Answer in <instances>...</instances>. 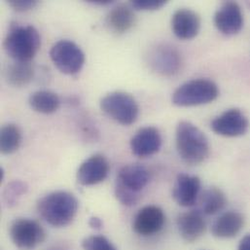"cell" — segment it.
Listing matches in <instances>:
<instances>
[{"label":"cell","instance_id":"20","mask_svg":"<svg viewBox=\"0 0 250 250\" xmlns=\"http://www.w3.org/2000/svg\"><path fill=\"white\" fill-rule=\"evenodd\" d=\"M34 77V67L30 62H15L5 71L7 82L17 88L28 85Z\"/></svg>","mask_w":250,"mask_h":250},{"label":"cell","instance_id":"19","mask_svg":"<svg viewBox=\"0 0 250 250\" xmlns=\"http://www.w3.org/2000/svg\"><path fill=\"white\" fill-rule=\"evenodd\" d=\"M135 23V15L127 5L114 7L106 17V24L115 33L121 34L128 31Z\"/></svg>","mask_w":250,"mask_h":250},{"label":"cell","instance_id":"10","mask_svg":"<svg viewBox=\"0 0 250 250\" xmlns=\"http://www.w3.org/2000/svg\"><path fill=\"white\" fill-rule=\"evenodd\" d=\"M217 29L225 35H235L244 26V14L240 5L235 1H226L218 8L214 16Z\"/></svg>","mask_w":250,"mask_h":250},{"label":"cell","instance_id":"8","mask_svg":"<svg viewBox=\"0 0 250 250\" xmlns=\"http://www.w3.org/2000/svg\"><path fill=\"white\" fill-rule=\"evenodd\" d=\"M149 65L158 74L173 76L181 69V55L173 46L160 44L150 52Z\"/></svg>","mask_w":250,"mask_h":250},{"label":"cell","instance_id":"5","mask_svg":"<svg viewBox=\"0 0 250 250\" xmlns=\"http://www.w3.org/2000/svg\"><path fill=\"white\" fill-rule=\"evenodd\" d=\"M100 106L104 113L121 125H131L138 118V104L135 99L125 92L107 94L102 99Z\"/></svg>","mask_w":250,"mask_h":250},{"label":"cell","instance_id":"24","mask_svg":"<svg viewBox=\"0 0 250 250\" xmlns=\"http://www.w3.org/2000/svg\"><path fill=\"white\" fill-rule=\"evenodd\" d=\"M84 250H117L112 243L104 236H91L82 242Z\"/></svg>","mask_w":250,"mask_h":250},{"label":"cell","instance_id":"17","mask_svg":"<svg viewBox=\"0 0 250 250\" xmlns=\"http://www.w3.org/2000/svg\"><path fill=\"white\" fill-rule=\"evenodd\" d=\"M177 228L180 236L189 243L200 239L206 232L207 223L203 212L191 210L182 213L177 218Z\"/></svg>","mask_w":250,"mask_h":250},{"label":"cell","instance_id":"16","mask_svg":"<svg viewBox=\"0 0 250 250\" xmlns=\"http://www.w3.org/2000/svg\"><path fill=\"white\" fill-rule=\"evenodd\" d=\"M150 179L148 169L140 164H130L124 166L118 172L116 185L139 194L146 187Z\"/></svg>","mask_w":250,"mask_h":250},{"label":"cell","instance_id":"12","mask_svg":"<svg viewBox=\"0 0 250 250\" xmlns=\"http://www.w3.org/2000/svg\"><path fill=\"white\" fill-rule=\"evenodd\" d=\"M108 172L107 159L102 154H96L81 164L77 171V180L81 185L93 186L104 181Z\"/></svg>","mask_w":250,"mask_h":250},{"label":"cell","instance_id":"28","mask_svg":"<svg viewBox=\"0 0 250 250\" xmlns=\"http://www.w3.org/2000/svg\"><path fill=\"white\" fill-rule=\"evenodd\" d=\"M8 4L17 12H26L37 5L35 0H9Z\"/></svg>","mask_w":250,"mask_h":250},{"label":"cell","instance_id":"4","mask_svg":"<svg viewBox=\"0 0 250 250\" xmlns=\"http://www.w3.org/2000/svg\"><path fill=\"white\" fill-rule=\"evenodd\" d=\"M219 96L217 85L208 79H194L175 90L171 101L180 107L198 106L215 101Z\"/></svg>","mask_w":250,"mask_h":250},{"label":"cell","instance_id":"31","mask_svg":"<svg viewBox=\"0 0 250 250\" xmlns=\"http://www.w3.org/2000/svg\"><path fill=\"white\" fill-rule=\"evenodd\" d=\"M91 3L96 5H108L111 4L113 1L111 0H89Z\"/></svg>","mask_w":250,"mask_h":250},{"label":"cell","instance_id":"25","mask_svg":"<svg viewBox=\"0 0 250 250\" xmlns=\"http://www.w3.org/2000/svg\"><path fill=\"white\" fill-rule=\"evenodd\" d=\"M27 190V187L25 183L21 181H13L11 182L5 193H4V199L8 206L15 205L20 197H21L23 194H25Z\"/></svg>","mask_w":250,"mask_h":250},{"label":"cell","instance_id":"26","mask_svg":"<svg viewBox=\"0 0 250 250\" xmlns=\"http://www.w3.org/2000/svg\"><path fill=\"white\" fill-rule=\"evenodd\" d=\"M115 196L122 205L126 207H132L139 201V194L125 190L118 185L115 186Z\"/></svg>","mask_w":250,"mask_h":250},{"label":"cell","instance_id":"27","mask_svg":"<svg viewBox=\"0 0 250 250\" xmlns=\"http://www.w3.org/2000/svg\"><path fill=\"white\" fill-rule=\"evenodd\" d=\"M167 4L165 0H133L131 7L139 11H155L159 10Z\"/></svg>","mask_w":250,"mask_h":250},{"label":"cell","instance_id":"3","mask_svg":"<svg viewBox=\"0 0 250 250\" xmlns=\"http://www.w3.org/2000/svg\"><path fill=\"white\" fill-rule=\"evenodd\" d=\"M40 46L41 37L33 25H13L3 43L6 54L16 62H30Z\"/></svg>","mask_w":250,"mask_h":250},{"label":"cell","instance_id":"11","mask_svg":"<svg viewBox=\"0 0 250 250\" xmlns=\"http://www.w3.org/2000/svg\"><path fill=\"white\" fill-rule=\"evenodd\" d=\"M166 215L156 206L141 208L133 219V231L141 237H151L158 234L165 226Z\"/></svg>","mask_w":250,"mask_h":250},{"label":"cell","instance_id":"30","mask_svg":"<svg viewBox=\"0 0 250 250\" xmlns=\"http://www.w3.org/2000/svg\"><path fill=\"white\" fill-rule=\"evenodd\" d=\"M238 250H250V235L246 236L240 243Z\"/></svg>","mask_w":250,"mask_h":250},{"label":"cell","instance_id":"6","mask_svg":"<svg viewBox=\"0 0 250 250\" xmlns=\"http://www.w3.org/2000/svg\"><path fill=\"white\" fill-rule=\"evenodd\" d=\"M50 58L55 66L63 74L75 75L85 63V54L73 41L60 40L50 50Z\"/></svg>","mask_w":250,"mask_h":250},{"label":"cell","instance_id":"22","mask_svg":"<svg viewBox=\"0 0 250 250\" xmlns=\"http://www.w3.org/2000/svg\"><path fill=\"white\" fill-rule=\"evenodd\" d=\"M201 208L203 214L213 215L221 211L226 204L227 200L225 194L216 187H211L206 190L201 196Z\"/></svg>","mask_w":250,"mask_h":250},{"label":"cell","instance_id":"21","mask_svg":"<svg viewBox=\"0 0 250 250\" xmlns=\"http://www.w3.org/2000/svg\"><path fill=\"white\" fill-rule=\"evenodd\" d=\"M30 107L42 114L55 113L61 106L60 97L51 91H37L28 99Z\"/></svg>","mask_w":250,"mask_h":250},{"label":"cell","instance_id":"14","mask_svg":"<svg viewBox=\"0 0 250 250\" xmlns=\"http://www.w3.org/2000/svg\"><path fill=\"white\" fill-rule=\"evenodd\" d=\"M201 191V180L198 176L180 173L172 189V198L177 205L189 208L193 207L199 198Z\"/></svg>","mask_w":250,"mask_h":250},{"label":"cell","instance_id":"18","mask_svg":"<svg viewBox=\"0 0 250 250\" xmlns=\"http://www.w3.org/2000/svg\"><path fill=\"white\" fill-rule=\"evenodd\" d=\"M245 218L237 211H227L220 215L212 225L211 231L214 237L230 239L236 237L244 228Z\"/></svg>","mask_w":250,"mask_h":250},{"label":"cell","instance_id":"7","mask_svg":"<svg viewBox=\"0 0 250 250\" xmlns=\"http://www.w3.org/2000/svg\"><path fill=\"white\" fill-rule=\"evenodd\" d=\"M45 231L42 226L28 218H19L10 227V237L13 244L20 250H31L45 240Z\"/></svg>","mask_w":250,"mask_h":250},{"label":"cell","instance_id":"15","mask_svg":"<svg viewBox=\"0 0 250 250\" xmlns=\"http://www.w3.org/2000/svg\"><path fill=\"white\" fill-rule=\"evenodd\" d=\"M171 28L179 39H193L200 32L201 18L198 13L191 9H178L172 15Z\"/></svg>","mask_w":250,"mask_h":250},{"label":"cell","instance_id":"29","mask_svg":"<svg viewBox=\"0 0 250 250\" xmlns=\"http://www.w3.org/2000/svg\"><path fill=\"white\" fill-rule=\"evenodd\" d=\"M89 225H90L91 228H93V229H95V230H100V229L103 228L104 223H103V221H102L101 218H99V217H97V216H93V217H91L90 220H89Z\"/></svg>","mask_w":250,"mask_h":250},{"label":"cell","instance_id":"32","mask_svg":"<svg viewBox=\"0 0 250 250\" xmlns=\"http://www.w3.org/2000/svg\"><path fill=\"white\" fill-rule=\"evenodd\" d=\"M4 180V169L3 167L0 168V182H2Z\"/></svg>","mask_w":250,"mask_h":250},{"label":"cell","instance_id":"1","mask_svg":"<svg viewBox=\"0 0 250 250\" xmlns=\"http://www.w3.org/2000/svg\"><path fill=\"white\" fill-rule=\"evenodd\" d=\"M78 201L76 197L66 191H55L37 203V210L40 216L51 226L62 228L69 225L78 212Z\"/></svg>","mask_w":250,"mask_h":250},{"label":"cell","instance_id":"2","mask_svg":"<svg viewBox=\"0 0 250 250\" xmlns=\"http://www.w3.org/2000/svg\"><path fill=\"white\" fill-rule=\"evenodd\" d=\"M175 138L178 155L186 164L196 166L208 158V139L197 125L188 121H181L176 126Z\"/></svg>","mask_w":250,"mask_h":250},{"label":"cell","instance_id":"23","mask_svg":"<svg viewBox=\"0 0 250 250\" xmlns=\"http://www.w3.org/2000/svg\"><path fill=\"white\" fill-rule=\"evenodd\" d=\"M21 143V132L18 125L7 124L0 130V151L4 155H11L18 151Z\"/></svg>","mask_w":250,"mask_h":250},{"label":"cell","instance_id":"9","mask_svg":"<svg viewBox=\"0 0 250 250\" xmlns=\"http://www.w3.org/2000/svg\"><path fill=\"white\" fill-rule=\"evenodd\" d=\"M211 129L222 136L237 137L244 135L249 127L250 122L247 116L237 108L229 109L216 117L210 124Z\"/></svg>","mask_w":250,"mask_h":250},{"label":"cell","instance_id":"13","mask_svg":"<svg viewBox=\"0 0 250 250\" xmlns=\"http://www.w3.org/2000/svg\"><path fill=\"white\" fill-rule=\"evenodd\" d=\"M161 146V133L154 126H144L138 129L130 139L131 152L139 158H147L156 154Z\"/></svg>","mask_w":250,"mask_h":250}]
</instances>
